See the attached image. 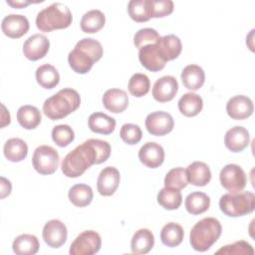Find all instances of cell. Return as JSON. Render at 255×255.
<instances>
[{"label": "cell", "instance_id": "603a6c76", "mask_svg": "<svg viewBox=\"0 0 255 255\" xmlns=\"http://www.w3.org/2000/svg\"><path fill=\"white\" fill-rule=\"evenodd\" d=\"M181 81L186 89L196 91L204 84L205 73L198 65H187L181 72Z\"/></svg>", "mask_w": 255, "mask_h": 255}, {"label": "cell", "instance_id": "f1b7e54d", "mask_svg": "<svg viewBox=\"0 0 255 255\" xmlns=\"http://www.w3.org/2000/svg\"><path fill=\"white\" fill-rule=\"evenodd\" d=\"M38 238L32 234H21L17 236L12 244L14 253L18 255H34L39 251Z\"/></svg>", "mask_w": 255, "mask_h": 255}, {"label": "cell", "instance_id": "1f68e13d", "mask_svg": "<svg viewBox=\"0 0 255 255\" xmlns=\"http://www.w3.org/2000/svg\"><path fill=\"white\" fill-rule=\"evenodd\" d=\"M184 237V230L181 225L175 222L165 224L160 231V240L167 247L178 246Z\"/></svg>", "mask_w": 255, "mask_h": 255}, {"label": "cell", "instance_id": "44dd1931", "mask_svg": "<svg viewBox=\"0 0 255 255\" xmlns=\"http://www.w3.org/2000/svg\"><path fill=\"white\" fill-rule=\"evenodd\" d=\"M155 44L160 56L165 62L176 59L182 50L180 39L173 34L160 37Z\"/></svg>", "mask_w": 255, "mask_h": 255}, {"label": "cell", "instance_id": "8d00e7d4", "mask_svg": "<svg viewBox=\"0 0 255 255\" xmlns=\"http://www.w3.org/2000/svg\"><path fill=\"white\" fill-rule=\"evenodd\" d=\"M129 17L135 22H145L150 19L148 0H130L128 3Z\"/></svg>", "mask_w": 255, "mask_h": 255}, {"label": "cell", "instance_id": "f546056e", "mask_svg": "<svg viewBox=\"0 0 255 255\" xmlns=\"http://www.w3.org/2000/svg\"><path fill=\"white\" fill-rule=\"evenodd\" d=\"M184 205L188 213L198 215L208 210L210 206V197L204 192L194 191L185 197Z\"/></svg>", "mask_w": 255, "mask_h": 255}, {"label": "cell", "instance_id": "5bb4252c", "mask_svg": "<svg viewBox=\"0 0 255 255\" xmlns=\"http://www.w3.org/2000/svg\"><path fill=\"white\" fill-rule=\"evenodd\" d=\"M29 21L26 16L21 14H9L5 16L1 23L3 33L13 39L24 36L29 30Z\"/></svg>", "mask_w": 255, "mask_h": 255}, {"label": "cell", "instance_id": "d590c367", "mask_svg": "<svg viewBox=\"0 0 255 255\" xmlns=\"http://www.w3.org/2000/svg\"><path fill=\"white\" fill-rule=\"evenodd\" d=\"M128 88L130 95L136 98H140L148 93L150 88V82L146 75L141 73H135L129 78Z\"/></svg>", "mask_w": 255, "mask_h": 255}, {"label": "cell", "instance_id": "30bf717a", "mask_svg": "<svg viewBox=\"0 0 255 255\" xmlns=\"http://www.w3.org/2000/svg\"><path fill=\"white\" fill-rule=\"evenodd\" d=\"M173 126V118L166 112H153L148 114L145 119V128L147 131L152 135H164L172 130Z\"/></svg>", "mask_w": 255, "mask_h": 255}, {"label": "cell", "instance_id": "bcb514c9", "mask_svg": "<svg viewBox=\"0 0 255 255\" xmlns=\"http://www.w3.org/2000/svg\"><path fill=\"white\" fill-rule=\"evenodd\" d=\"M7 4H9L10 6L14 7V8H23V7H26L27 5L33 3L32 1H28V0H24V1H13V0H7L6 1Z\"/></svg>", "mask_w": 255, "mask_h": 255}, {"label": "cell", "instance_id": "ac0fdd59", "mask_svg": "<svg viewBox=\"0 0 255 255\" xmlns=\"http://www.w3.org/2000/svg\"><path fill=\"white\" fill-rule=\"evenodd\" d=\"M140 64L150 72H158L165 66V61L160 56L156 44H148L141 47L138 51Z\"/></svg>", "mask_w": 255, "mask_h": 255}, {"label": "cell", "instance_id": "ba28073f", "mask_svg": "<svg viewBox=\"0 0 255 255\" xmlns=\"http://www.w3.org/2000/svg\"><path fill=\"white\" fill-rule=\"evenodd\" d=\"M102 239L98 232L86 230L80 233L70 246L71 255H93L101 249Z\"/></svg>", "mask_w": 255, "mask_h": 255}, {"label": "cell", "instance_id": "d6a6232c", "mask_svg": "<svg viewBox=\"0 0 255 255\" xmlns=\"http://www.w3.org/2000/svg\"><path fill=\"white\" fill-rule=\"evenodd\" d=\"M36 80L41 87L45 89H53L59 84L60 75L54 66L44 64L37 68Z\"/></svg>", "mask_w": 255, "mask_h": 255}, {"label": "cell", "instance_id": "d6986e66", "mask_svg": "<svg viewBox=\"0 0 255 255\" xmlns=\"http://www.w3.org/2000/svg\"><path fill=\"white\" fill-rule=\"evenodd\" d=\"M250 140L248 130L241 126H235L229 128L224 136L225 146L232 152H240L245 149Z\"/></svg>", "mask_w": 255, "mask_h": 255}, {"label": "cell", "instance_id": "8fae6325", "mask_svg": "<svg viewBox=\"0 0 255 255\" xmlns=\"http://www.w3.org/2000/svg\"><path fill=\"white\" fill-rule=\"evenodd\" d=\"M42 236L48 246L52 248H59L67 240V227L62 221L58 219L49 220L43 227Z\"/></svg>", "mask_w": 255, "mask_h": 255}, {"label": "cell", "instance_id": "ee69618b", "mask_svg": "<svg viewBox=\"0 0 255 255\" xmlns=\"http://www.w3.org/2000/svg\"><path fill=\"white\" fill-rule=\"evenodd\" d=\"M0 185H1V198H4L11 193L12 185L10 180L5 178L4 176L0 177Z\"/></svg>", "mask_w": 255, "mask_h": 255}, {"label": "cell", "instance_id": "277c9868", "mask_svg": "<svg viewBox=\"0 0 255 255\" xmlns=\"http://www.w3.org/2000/svg\"><path fill=\"white\" fill-rule=\"evenodd\" d=\"M222 231L219 220L206 217L196 222L190 230L189 242L191 247L199 252L208 250L220 237Z\"/></svg>", "mask_w": 255, "mask_h": 255}, {"label": "cell", "instance_id": "52a82bcc", "mask_svg": "<svg viewBox=\"0 0 255 255\" xmlns=\"http://www.w3.org/2000/svg\"><path fill=\"white\" fill-rule=\"evenodd\" d=\"M59 153L50 145H40L33 153L32 163L36 171L40 174L48 175L54 173L59 166Z\"/></svg>", "mask_w": 255, "mask_h": 255}, {"label": "cell", "instance_id": "9c48e42d", "mask_svg": "<svg viewBox=\"0 0 255 255\" xmlns=\"http://www.w3.org/2000/svg\"><path fill=\"white\" fill-rule=\"evenodd\" d=\"M221 185L229 192H238L244 189L247 177L241 166L229 163L226 164L219 173Z\"/></svg>", "mask_w": 255, "mask_h": 255}, {"label": "cell", "instance_id": "60d3db41", "mask_svg": "<svg viewBox=\"0 0 255 255\" xmlns=\"http://www.w3.org/2000/svg\"><path fill=\"white\" fill-rule=\"evenodd\" d=\"M150 18H160L169 15L173 11L171 0H148Z\"/></svg>", "mask_w": 255, "mask_h": 255}, {"label": "cell", "instance_id": "cb8c5ba5", "mask_svg": "<svg viewBox=\"0 0 255 255\" xmlns=\"http://www.w3.org/2000/svg\"><path fill=\"white\" fill-rule=\"evenodd\" d=\"M154 245V236L149 229L140 228L134 232L130 241V249L133 254H146Z\"/></svg>", "mask_w": 255, "mask_h": 255}, {"label": "cell", "instance_id": "3957f363", "mask_svg": "<svg viewBox=\"0 0 255 255\" xmlns=\"http://www.w3.org/2000/svg\"><path fill=\"white\" fill-rule=\"evenodd\" d=\"M80 104L79 93L72 88H65L44 102L43 113L50 120L56 121L75 112L80 107Z\"/></svg>", "mask_w": 255, "mask_h": 255}, {"label": "cell", "instance_id": "ffe728a7", "mask_svg": "<svg viewBox=\"0 0 255 255\" xmlns=\"http://www.w3.org/2000/svg\"><path fill=\"white\" fill-rule=\"evenodd\" d=\"M104 107L115 114L124 112L128 106V96L126 91L121 89H109L105 92L102 99Z\"/></svg>", "mask_w": 255, "mask_h": 255}, {"label": "cell", "instance_id": "7402d4cb", "mask_svg": "<svg viewBox=\"0 0 255 255\" xmlns=\"http://www.w3.org/2000/svg\"><path fill=\"white\" fill-rule=\"evenodd\" d=\"M188 182L195 186H205L211 179L209 166L203 161H193L186 168Z\"/></svg>", "mask_w": 255, "mask_h": 255}, {"label": "cell", "instance_id": "7bdbcfd3", "mask_svg": "<svg viewBox=\"0 0 255 255\" xmlns=\"http://www.w3.org/2000/svg\"><path fill=\"white\" fill-rule=\"evenodd\" d=\"M216 254H247V255H252L254 254V249L253 247L246 241L244 240H240V241H236L232 244L229 245H225L223 247H221L219 250H217L215 252Z\"/></svg>", "mask_w": 255, "mask_h": 255}, {"label": "cell", "instance_id": "ab89813d", "mask_svg": "<svg viewBox=\"0 0 255 255\" xmlns=\"http://www.w3.org/2000/svg\"><path fill=\"white\" fill-rule=\"evenodd\" d=\"M160 38L158 32L153 28H142L135 32L133 36V44L136 48L140 49L141 47L154 44Z\"/></svg>", "mask_w": 255, "mask_h": 255}, {"label": "cell", "instance_id": "e575fe53", "mask_svg": "<svg viewBox=\"0 0 255 255\" xmlns=\"http://www.w3.org/2000/svg\"><path fill=\"white\" fill-rule=\"evenodd\" d=\"M157 202L167 210L177 209L182 202V195L179 189L164 186L157 193Z\"/></svg>", "mask_w": 255, "mask_h": 255}, {"label": "cell", "instance_id": "5b68a950", "mask_svg": "<svg viewBox=\"0 0 255 255\" xmlns=\"http://www.w3.org/2000/svg\"><path fill=\"white\" fill-rule=\"evenodd\" d=\"M73 16L67 5L55 2L42 9L36 17V26L42 32L65 29L72 23Z\"/></svg>", "mask_w": 255, "mask_h": 255}, {"label": "cell", "instance_id": "e0dca14e", "mask_svg": "<svg viewBox=\"0 0 255 255\" xmlns=\"http://www.w3.org/2000/svg\"><path fill=\"white\" fill-rule=\"evenodd\" d=\"M139 161L149 168H156L164 160L163 147L154 141L145 142L138 150Z\"/></svg>", "mask_w": 255, "mask_h": 255}, {"label": "cell", "instance_id": "7a4b0ae2", "mask_svg": "<svg viewBox=\"0 0 255 255\" xmlns=\"http://www.w3.org/2000/svg\"><path fill=\"white\" fill-rule=\"evenodd\" d=\"M102 44L94 38H83L68 55V62L74 72L78 74L88 73L95 62L103 56Z\"/></svg>", "mask_w": 255, "mask_h": 255}, {"label": "cell", "instance_id": "83f0119b", "mask_svg": "<svg viewBox=\"0 0 255 255\" xmlns=\"http://www.w3.org/2000/svg\"><path fill=\"white\" fill-rule=\"evenodd\" d=\"M179 112L185 117H194L198 115L203 108L202 98L195 93L184 94L177 103Z\"/></svg>", "mask_w": 255, "mask_h": 255}, {"label": "cell", "instance_id": "9a60e30c", "mask_svg": "<svg viewBox=\"0 0 255 255\" xmlns=\"http://www.w3.org/2000/svg\"><path fill=\"white\" fill-rule=\"evenodd\" d=\"M178 91V83L173 76H163L155 81L152 87V97L159 103L171 101Z\"/></svg>", "mask_w": 255, "mask_h": 255}, {"label": "cell", "instance_id": "f35d334b", "mask_svg": "<svg viewBox=\"0 0 255 255\" xmlns=\"http://www.w3.org/2000/svg\"><path fill=\"white\" fill-rule=\"evenodd\" d=\"M74 130L68 125H58L52 129V139L58 146H67L74 140Z\"/></svg>", "mask_w": 255, "mask_h": 255}, {"label": "cell", "instance_id": "4316f807", "mask_svg": "<svg viewBox=\"0 0 255 255\" xmlns=\"http://www.w3.org/2000/svg\"><path fill=\"white\" fill-rule=\"evenodd\" d=\"M42 117L38 108L31 105H24L17 111V121L26 129H33L39 126Z\"/></svg>", "mask_w": 255, "mask_h": 255}, {"label": "cell", "instance_id": "d4e9b609", "mask_svg": "<svg viewBox=\"0 0 255 255\" xmlns=\"http://www.w3.org/2000/svg\"><path fill=\"white\" fill-rule=\"evenodd\" d=\"M89 128L92 131L102 134H110L116 128V120L102 112L91 114L88 120Z\"/></svg>", "mask_w": 255, "mask_h": 255}, {"label": "cell", "instance_id": "6da1fadb", "mask_svg": "<svg viewBox=\"0 0 255 255\" xmlns=\"http://www.w3.org/2000/svg\"><path fill=\"white\" fill-rule=\"evenodd\" d=\"M106 147L98 138H89L76 146L62 160V171L67 177L82 175L93 164L105 162Z\"/></svg>", "mask_w": 255, "mask_h": 255}, {"label": "cell", "instance_id": "4fadbf2b", "mask_svg": "<svg viewBox=\"0 0 255 255\" xmlns=\"http://www.w3.org/2000/svg\"><path fill=\"white\" fill-rule=\"evenodd\" d=\"M254 111L252 100L244 95H237L230 98L226 104L227 115L233 120H245Z\"/></svg>", "mask_w": 255, "mask_h": 255}, {"label": "cell", "instance_id": "4dcf8cb0", "mask_svg": "<svg viewBox=\"0 0 255 255\" xmlns=\"http://www.w3.org/2000/svg\"><path fill=\"white\" fill-rule=\"evenodd\" d=\"M105 23V14L99 9H92L83 15L80 25L85 33H96L104 27Z\"/></svg>", "mask_w": 255, "mask_h": 255}, {"label": "cell", "instance_id": "2e32d148", "mask_svg": "<svg viewBox=\"0 0 255 255\" xmlns=\"http://www.w3.org/2000/svg\"><path fill=\"white\" fill-rule=\"evenodd\" d=\"M120 171L116 167H105L101 170L97 180V188L99 193L104 196L113 195L120 184Z\"/></svg>", "mask_w": 255, "mask_h": 255}, {"label": "cell", "instance_id": "b9f144b4", "mask_svg": "<svg viewBox=\"0 0 255 255\" xmlns=\"http://www.w3.org/2000/svg\"><path fill=\"white\" fill-rule=\"evenodd\" d=\"M121 138L128 144H136L142 136V131L137 125L125 124L120 130Z\"/></svg>", "mask_w": 255, "mask_h": 255}, {"label": "cell", "instance_id": "484cf974", "mask_svg": "<svg viewBox=\"0 0 255 255\" xmlns=\"http://www.w3.org/2000/svg\"><path fill=\"white\" fill-rule=\"evenodd\" d=\"M3 152L9 161L19 162L27 156L28 145L22 138L11 137L4 143Z\"/></svg>", "mask_w": 255, "mask_h": 255}, {"label": "cell", "instance_id": "8992f818", "mask_svg": "<svg viewBox=\"0 0 255 255\" xmlns=\"http://www.w3.org/2000/svg\"><path fill=\"white\" fill-rule=\"evenodd\" d=\"M219 207L227 216H243L254 211L255 195L251 191L229 192L220 197Z\"/></svg>", "mask_w": 255, "mask_h": 255}, {"label": "cell", "instance_id": "f6af8a7d", "mask_svg": "<svg viewBox=\"0 0 255 255\" xmlns=\"http://www.w3.org/2000/svg\"><path fill=\"white\" fill-rule=\"evenodd\" d=\"M2 108V113H1V128H4L5 126L10 124V114L9 112L6 110L5 106L2 104L1 105Z\"/></svg>", "mask_w": 255, "mask_h": 255}, {"label": "cell", "instance_id": "836d02e7", "mask_svg": "<svg viewBox=\"0 0 255 255\" xmlns=\"http://www.w3.org/2000/svg\"><path fill=\"white\" fill-rule=\"evenodd\" d=\"M70 201L78 207H85L92 202L93 190L92 187L85 183L73 185L68 193Z\"/></svg>", "mask_w": 255, "mask_h": 255}, {"label": "cell", "instance_id": "7c38bea8", "mask_svg": "<svg viewBox=\"0 0 255 255\" xmlns=\"http://www.w3.org/2000/svg\"><path fill=\"white\" fill-rule=\"evenodd\" d=\"M50 48V41L43 34H34L30 36L23 45L24 56L31 60L37 61L46 56Z\"/></svg>", "mask_w": 255, "mask_h": 255}, {"label": "cell", "instance_id": "74e56055", "mask_svg": "<svg viewBox=\"0 0 255 255\" xmlns=\"http://www.w3.org/2000/svg\"><path fill=\"white\" fill-rule=\"evenodd\" d=\"M188 184L186 169L183 167H174L170 169L164 177V186L175 189H182Z\"/></svg>", "mask_w": 255, "mask_h": 255}]
</instances>
